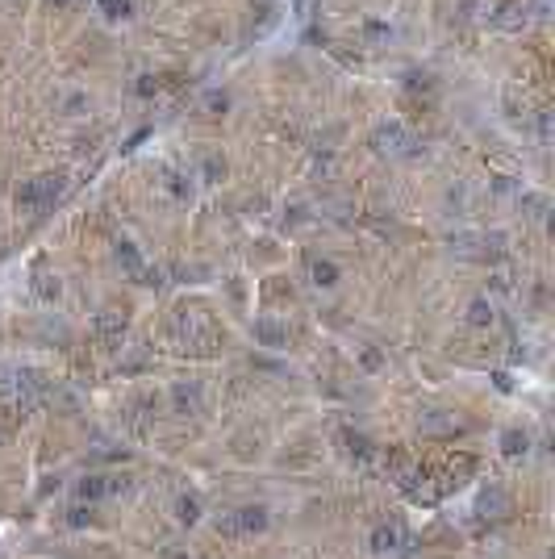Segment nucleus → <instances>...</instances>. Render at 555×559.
I'll list each match as a JSON object with an SVG mask.
<instances>
[{"label": "nucleus", "mask_w": 555, "mask_h": 559, "mask_svg": "<svg viewBox=\"0 0 555 559\" xmlns=\"http://www.w3.org/2000/svg\"><path fill=\"white\" fill-rule=\"evenodd\" d=\"M63 188H67L63 176H38V180H25V184L17 188V205L30 209V213H47L50 205L63 196Z\"/></svg>", "instance_id": "nucleus-1"}, {"label": "nucleus", "mask_w": 555, "mask_h": 559, "mask_svg": "<svg viewBox=\"0 0 555 559\" xmlns=\"http://www.w3.org/2000/svg\"><path fill=\"white\" fill-rule=\"evenodd\" d=\"M268 530V510L263 505H246V510H234L226 517H217V534L222 539H246V534H263Z\"/></svg>", "instance_id": "nucleus-2"}, {"label": "nucleus", "mask_w": 555, "mask_h": 559, "mask_svg": "<svg viewBox=\"0 0 555 559\" xmlns=\"http://www.w3.org/2000/svg\"><path fill=\"white\" fill-rule=\"evenodd\" d=\"M371 146L380 150V155H410L417 142L414 134L401 126V121H384V126H376V134H371Z\"/></svg>", "instance_id": "nucleus-3"}, {"label": "nucleus", "mask_w": 555, "mask_h": 559, "mask_svg": "<svg viewBox=\"0 0 555 559\" xmlns=\"http://www.w3.org/2000/svg\"><path fill=\"white\" fill-rule=\"evenodd\" d=\"M92 334L100 338V342H121V334H126V313H117V309H105V313H96L92 322Z\"/></svg>", "instance_id": "nucleus-4"}, {"label": "nucleus", "mask_w": 555, "mask_h": 559, "mask_svg": "<svg viewBox=\"0 0 555 559\" xmlns=\"http://www.w3.org/2000/svg\"><path fill=\"white\" fill-rule=\"evenodd\" d=\"M397 547H401V530H397V526L384 522V526L371 530V551H376V555H388V551H397Z\"/></svg>", "instance_id": "nucleus-5"}, {"label": "nucleus", "mask_w": 555, "mask_h": 559, "mask_svg": "<svg viewBox=\"0 0 555 559\" xmlns=\"http://www.w3.org/2000/svg\"><path fill=\"white\" fill-rule=\"evenodd\" d=\"M509 513V497L501 488H484L480 493V517H506Z\"/></svg>", "instance_id": "nucleus-6"}, {"label": "nucleus", "mask_w": 555, "mask_h": 559, "mask_svg": "<svg viewBox=\"0 0 555 559\" xmlns=\"http://www.w3.org/2000/svg\"><path fill=\"white\" fill-rule=\"evenodd\" d=\"M117 263L126 268V276H134V280H142V272H146V263H142L134 242H117Z\"/></svg>", "instance_id": "nucleus-7"}, {"label": "nucleus", "mask_w": 555, "mask_h": 559, "mask_svg": "<svg viewBox=\"0 0 555 559\" xmlns=\"http://www.w3.org/2000/svg\"><path fill=\"white\" fill-rule=\"evenodd\" d=\"M172 401H176V414H201V392H196V384H176Z\"/></svg>", "instance_id": "nucleus-8"}, {"label": "nucleus", "mask_w": 555, "mask_h": 559, "mask_svg": "<svg viewBox=\"0 0 555 559\" xmlns=\"http://www.w3.org/2000/svg\"><path fill=\"white\" fill-rule=\"evenodd\" d=\"M255 338H259L263 347H284V342H288V330L276 326V322H268V318H259V322H255Z\"/></svg>", "instance_id": "nucleus-9"}, {"label": "nucleus", "mask_w": 555, "mask_h": 559, "mask_svg": "<svg viewBox=\"0 0 555 559\" xmlns=\"http://www.w3.org/2000/svg\"><path fill=\"white\" fill-rule=\"evenodd\" d=\"M309 280H314L318 288H334V284H338V268H334L330 259H314V263H309Z\"/></svg>", "instance_id": "nucleus-10"}, {"label": "nucleus", "mask_w": 555, "mask_h": 559, "mask_svg": "<svg viewBox=\"0 0 555 559\" xmlns=\"http://www.w3.org/2000/svg\"><path fill=\"white\" fill-rule=\"evenodd\" d=\"M526 447H530V438H526L522 430H506V434H501V451H506V455H526Z\"/></svg>", "instance_id": "nucleus-11"}, {"label": "nucleus", "mask_w": 555, "mask_h": 559, "mask_svg": "<svg viewBox=\"0 0 555 559\" xmlns=\"http://www.w3.org/2000/svg\"><path fill=\"white\" fill-rule=\"evenodd\" d=\"M109 493V480H100V476H88V480H80V497L84 501H100Z\"/></svg>", "instance_id": "nucleus-12"}, {"label": "nucleus", "mask_w": 555, "mask_h": 559, "mask_svg": "<svg viewBox=\"0 0 555 559\" xmlns=\"http://www.w3.org/2000/svg\"><path fill=\"white\" fill-rule=\"evenodd\" d=\"M176 517H180L184 526L201 522V501H196V497H180V501H176Z\"/></svg>", "instance_id": "nucleus-13"}, {"label": "nucleus", "mask_w": 555, "mask_h": 559, "mask_svg": "<svg viewBox=\"0 0 555 559\" xmlns=\"http://www.w3.org/2000/svg\"><path fill=\"white\" fill-rule=\"evenodd\" d=\"M467 322H472V326H489V322H493V305H489V301H472Z\"/></svg>", "instance_id": "nucleus-14"}, {"label": "nucleus", "mask_w": 555, "mask_h": 559, "mask_svg": "<svg viewBox=\"0 0 555 559\" xmlns=\"http://www.w3.org/2000/svg\"><path fill=\"white\" fill-rule=\"evenodd\" d=\"M347 443H351V455H359V459H371V443L364 434H347Z\"/></svg>", "instance_id": "nucleus-15"}, {"label": "nucleus", "mask_w": 555, "mask_h": 559, "mask_svg": "<svg viewBox=\"0 0 555 559\" xmlns=\"http://www.w3.org/2000/svg\"><path fill=\"white\" fill-rule=\"evenodd\" d=\"M34 288H38V296H47V301H54V296H59V280H54V276H38V284H34Z\"/></svg>", "instance_id": "nucleus-16"}, {"label": "nucleus", "mask_w": 555, "mask_h": 559, "mask_svg": "<svg viewBox=\"0 0 555 559\" xmlns=\"http://www.w3.org/2000/svg\"><path fill=\"white\" fill-rule=\"evenodd\" d=\"M172 192H176V196H180V200H188V196H192V180H188V176H172Z\"/></svg>", "instance_id": "nucleus-17"}, {"label": "nucleus", "mask_w": 555, "mask_h": 559, "mask_svg": "<svg viewBox=\"0 0 555 559\" xmlns=\"http://www.w3.org/2000/svg\"><path fill=\"white\" fill-rule=\"evenodd\" d=\"M364 34H368L371 42H380V38H388V25L384 21H364Z\"/></svg>", "instance_id": "nucleus-18"}, {"label": "nucleus", "mask_w": 555, "mask_h": 559, "mask_svg": "<svg viewBox=\"0 0 555 559\" xmlns=\"http://www.w3.org/2000/svg\"><path fill=\"white\" fill-rule=\"evenodd\" d=\"M205 176H209V180H222V176H226V163H222L217 155H213V159H205Z\"/></svg>", "instance_id": "nucleus-19"}, {"label": "nucleus", "mask_w": 555, "mask_h": 559, "mask_svg": "<svg viewBox=\"0 0 555 559\" xmlns=\"http://www.w3.org/2000/svg\"><path fill=\"white\" fill-rule=\"evenodd\" d=\"M155 88H159V80H155V76H138V84H134V92H138V96H155Z\"/></svg>", "instance_id": "nucleus-20"}, {"label": "nucleus", "mask_w": 555, "mask_h": 559, "mask_svg": "<svg viewBox=\"0 0 555 559\" xmlns=\"http://www.w3.org/2000/svg\"><path fill=\"white\" fill-rule=\"evenodd\" d=\"M134 0H109V17H130Z\"/></svg>", "instance_id": "nucleus-21"}, {"label": "nucleus", "mask_w": 555, "mask_h": 559, "mask_svg": "<svg viewBox=\"0 0 555 559\" xmlns=\"http://www.w3.org/2000/svg\"><path fill=\"white\" fill-rule=\"evenodd\" d=\"M67 522H71V526H88V522H92V510H84V505H76Z\"/></svg>", "instance_id": "nucleus-22"}, {"label": "nucleus", "mask_w": 555, "mask_h": 559, "mask_svg": "<svg viewBox=\"0 0 555 559\" xmlns=\"http://www.w3.org/2000/svg\"><path fill=\"white\" fill-rule=\"evenodd\" d=\"M526 209H530V217H543L547 213V200L543 196H526Z\"/></svg>", "instance_id": "nucleus-23"}, {"label": "nucleus", "mask_w": 555, "mask_h": 559, "mask_svg": "<svg viewBox=\"0 0 555 559\" xmlns=\"http://www.w3.org/2000/svg\"><path fill=\"white\" fill-rule=\"evenodd\" d=\"M84 104H88V100H84L80 92H76V96H67V100H63V109H67V113H80Z\"/></svg>", "instance_id": "nucleus-24"}, {"label": "nucleus", "mask_w": 555, "mask_h": 559, "mask_svg": "<svg viewBox=\"0 0 555 559\" xmlns=\"http://www.w3.org/2000/svg\"><path fill=\"white\" fill-rule=\"evenodd\" d=\"M50 4H54V8H67V4H71V0H50Z\"/></svg>", "instance_id": "nucleus-25"}, {"label": "nucleus", "mask_w": 555, "mask_h": 559, "mask_svg": "<svg viewBox=\"0 0 555 559\" xmlns=\"http://www.w3.org/2000/svg\"><path fill=\"white\" fill-rule=\"evenodd\" d=\"M0 438H4V434H0Z\"/></svg>", "instance_id": "nucleus-26"}]
</instances>
